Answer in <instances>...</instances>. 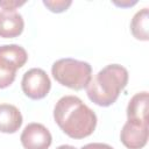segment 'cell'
Instances as JSON below:
<instances>
[{"label": "cell", "instance_id": "1", "mask_svg": "<svg viewBox=\"0 0 149 149\" xmlns=\"http://www.w3.org/2000/svg\"><path fill=\"white\" fill-rule=\"evenodd\" d=\"M54 120L69 137L81 140L97 127L95 113L76 95L62 97L54 107Z\"/></svg>", "mask_w": 149, "mask_h": 149}, {"label": "cell", "instance_id": "2", "mask_svg": "<svg viewBox=\"0 0 149 149\" xmlns=\"http://www.w3.org/2000/svg\"><path fill=\"white\" fill-rule=\"evenodd\" d=\"M128 70L120 64H108L102 68L88 83L86 93L88 99L100 106L108 107L113 105L121 91L128 83Z\"/></svg>", "mask_w": 149, "mask_h": 149}, {"label": "cell", "instance_id": "3", "mask_svg": "<svg viewBox=\"0 0 149 149\" xmlns=\"http://www.w3.org/2000/svg\"><path fill=\"white\" fill-rule=\"evenodd\" d=\"M51 74L57 83L74 91L86 88L92 79L90 63L74 58H61L51 66Z\"/></svg>", "mask_w": 149, "mask_h": 149}, {"label": "cell", "instance_id": "4", "mask_svg": "<svg viewBox=\"0 0 149 149\" xmlns=\"http://www.w3.org/2000/svg\"><path fill=\"white\" fill-rule=\"evenodd\" d=\"M28 61L26 49L19 44L0 45V90L10 86L16 77V71Z\"/></svg>", "mask_w": 149, "mask_h": 149}, {"label": "cell", "instance_id": "5", "mask_svg": "<svg viewBox=\"0 0 149 149\" xmlns=\"http://www.w3.org/2000/svg\"><path fill=\"white\" fill-rule=\"evenodd\" d=\"M21 88L29 99L41 100L49 94L51 81L43 69L33 68L24 72L21 80Z\"/></svg>", "mask_w": 149, "mask_h": 149}, {"label": "cell", "instance_id": "6", "mask_svg": "<svg viewBox=\"0 0 149 149\" xmlns=\"http://www.w3.org/2000/svg\"><path fill=\"white\" fill-rule=\"evenodd\" d=\"M20 141L24 149H48L52 143V136L44 125L31 122L23 128Z\"/></svg>", "mask_w": 149, "mask_h": 149}, {"label": "cell", "instance_id": "7", "mask_svg": "<svg viewBox=\"0 0 149 149\" xmlns=\"http://www.w3.org/2000/svg\"><path fill=\"white\" fill-rule=\"evenodd\" d=\"M149 137V123L126 121L121 132L120 141L127 149H142Z\"/></svg>", "mask_w": 149, "mask_h": 149}, {"label": "cell", "instance_id": "8", "mask_svg": "<svg viewBox=\"0 0 149 149\" xmlns=\"http://www.w3.org/2000/svg\"><path fill=\"white\" fill-rule=\"evenodd\" d=\"M24 21L16 10H0V37L14 38L22 34Z\"/></svg>", "mask_w": 149, "mask_h": 149}, {"label": "cell", "instance_id": "9", "mask_svg": "<svg viewBox=\"0 0 149 149\" xmlns=\"http://www.w3.org/2000/svg\"><path fill=\"white\" fill-rule=\"evenodd\" d=\"M148 111H149V97L147 91L134 94L127 106V120L148 123Z\"/></svg>", "mask_w": 149, "mask_h": 149}, {"label": "cell", "instance_id": "10", "mask_svg": "<svg viewBox=\"0 0 149 149\" xmlns=\"http://www.w3.org/2000/svg\"><path fill=\"white\" fill-rule=\"evenodd\" d=\"M20 109L12 104H0V133L14 134L22 126Z\"/></svg>", "mask_w": 149, "mask_h": 149}, {"label": "cell", "instance_id": "11", "mask_svg": "<svg viewBox=\"0 0 149 149\" xmlns=\"http://www.w3.org/2000/svg\"><path fill=\"white\" fill-rule=\"evenodd\" d=\"M149 9L147 7L135 13L130 21V33L140 41L149 40Z\"/></svg>", "mask_w": 149, "mask_h": 149}, {"label": "cell", "instance_id": "12", "mask_svg": "<svg viewBox=\"0 0 149 149\" xmlns=\"http://www.w3.org/2000/svg\"><path fill=\"white\" fill-rule=\"evenodd\" d=\"M43 5L52 13H63L71 5V0H43Z\"/></svg>", "mask_w": 149, "mask_h": 149}, {"label": "cell", "instance_id": "13", "mask_svg": "<svg viewBox=\"0 0 149 149\" xmlns=\"http://www.w3.org/2000/svg\"><path fill=\"white\" fill-rule=\"evenodd\" d=\"M26 1H17V0H3L0 1V7L5 10H15L17 7L23 6Z\"/></svg>", "mask_w": 149, "mask_h": 149}, {"label": "cell", "instance_id": "14", "mask_svg": "<svg viewBox=\"0 0 149 149\" xmlns=\"http://www.w3.org/2000/svg\"><path fill=\"white\" fill-rule=\"evenodd\" d=\"M80 149H114L112 146L107 143H101V142H93V143H87L83 146Z\"/></svg>", "mask_w": 149, "mask_h": 149}, {"label": "cell", "instance_id": "15", "mask_svg": "<svg viewBox=\"0 0 149 149\" xmlns=\"http://www.w3.org/2000/svg\"><path fill=\"white\" fill-rule=\"evenodd\" d=\"M113 3L114 5H116V6H119V7H130V6H133V5H135L136 3V1H113Z\"/></svg>", "mask_w": 149, "mask_h": 149}, {"label": "cell", "instance_id": "16", "mask_svg": "<svg viewBox=\"0 0 149 149\" xmlns=\"http://www.w3.org/2000/svg\"><path fill=\"white\" fill-rule=\"evenodd\" d=\"M56 149H77V148H74L73 146H70V144H62V146L57 147Z\"/></svg>", "mask_w": 149, "mask_h": 149}]
</instances>
